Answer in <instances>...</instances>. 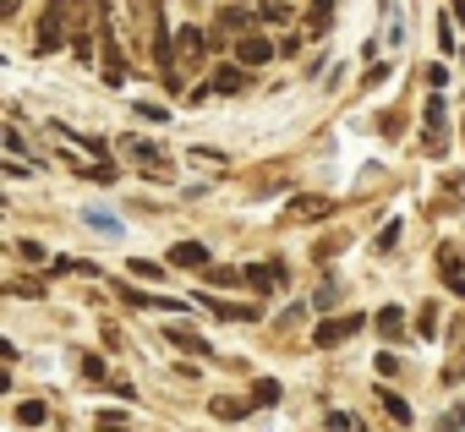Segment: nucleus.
<instances>
[{
  "instance_id": "f257e3e1",
  "label": "nucleus",
  "mask_w": 465,
  "mask_h": 432,
  "mask_svg": "<svg viewBox=\"0 0 465 432\" xmlns=\"http://www.w3.org/2000/svg\"><path fill=\"white\" fill-rule=\"evenodd\" d=\"M94 23H99V39H94V50H99V72H104L110 88H121L126 50H121V34H115V6H110V0H99V6H94Z\"/></svg>"
},
{
  "instance_id": "f03ea898",
  "label": "nucleus",
  "mask_w": 465,
  "mask_h": 432,
  "mask_svg": "<svg viewBox=\"0 0 465 432\" xmlns=\"http://www.w3.org/2000/svg\"><path fill=\"white\" fill-rule=\"evenodd\" d=\"M66 23H72V0H50L45 17H39V34H34V50L39 55H55L66 44Z\"/></svg>"
},
{
  "instance_id": "7ed1b4c3",
  "label": "nucleus",
  "mask_w": 465,
  "mask_h": 432,
  "mask_svg": "<svg viewBox=\"0 0 465 432\" xmlns=\"http://www.w3.org/2000/svg\"><path fill=\"white\" fill-rule=\"evenodd\" d=\"M361 329H367V318H361V312H334V318H318L312 345H318V350H334V345H351Z\"/></svg>"
},
{
  "instance_id": "20e7f679",
  "label": "nucleus",
  "mask_w": 465,
  "mask_h": 432,
  "mask_svg": "<svg viewBox=\"0 0 465 432\" xmlns=\"http://www.w3.org/2000/svg\"><path fill=\"white\" fill-rule=\"evenodd\" d=\"M329 213H334V197H323V191H302V197H291L285 220H291V225H312V220H329Z\"/></svg>"
},
{
  "instance_id": "39448f33",
  "label": "nucleus",
  "mask_w": 465,
  "mask_h": 432,
  "mask_svg": "<svg viewBox=\"0 0 465 432\" xmlns=\"http://www.w3.org/2000/svg\"><path fill=\"white\" fill-rule=\"evenodd\" d=\"M252 88V72L247 66H213V77H208V93H219V99H236V93H247Z\"/></svg>"
},
{
  "instance_id": "423d86ee",
  "label": "nucleus",
  "mask_w": 465,
  "mask_h": 432,
  "mask_svg": "<svg viewBox=\"0 0 465 432\" xmlns=\"http://www.w3.org/2000/svg\"><path fill=\"white\" fill-rule=\"evenodd\" d=\"M115 296L126 301V307H137V312H181L186 301H175V296H153V290H137L132 280L126 285H115Z\"/></svg>"
},
{
  "instance_id": "0eeeda50",
  "label": "nucleus",
  "mask_w": 465,
  "mask_h": 432,
  "mask_svg": "<svg viewBox=\"0 0 465 432\" xmlns=\"http://www.w3.org/2000/svg\"><path fill=\"white\" fill-rule=\"evenodd\" d=\"M274 55H280V50H274V39H263V34H242V39H236V66H247V72H252V66H269Z\"/></svg>"
},
{
  "instance_id": "6e6552de",
  "label": "nucleus",
  "mask_w": 465,
  "mask_h": 432,
  "mask_svg": "<svg viewBox=\"0 0 465 432\" xmlns=\"http://www.w3.org/2000/svg\"><path fill=\"white\" fill-rule=\"evenodd\" d=\"M208 34L203 28H181L175 34V66H197V61H208Z\"/></svg>"
},
{
  "instance_id": "1a4fd4ad",
  "label": "nucleus",
  "mask_w": 465,
  "mask_h": 432,
  "mask_svg": "<svg viewBox=\"0 0 465 432\" xmlns=\"http://www.w3.org/2000/svg\"><path fill=\"white\" fill-rule=\"evenodd\" d=\"M126 159H132V164H143L153 181H170V159H164L153 142H132V137H126Z\"/></svg>"
},
{
  "instance_id": "9d476101",
  "label": "nucleus",
  "mask_w": 465,
  "mask_h": 432,
  "mask_svg": "<svg viewBox=\"0 0 465 432\" xmlns=\"http://www.w3.org/2000/svg\"><path fill=\"white\" fill-rule=\"evenodd\" d=\"M242 280H247V285H258V290H280V285L291 280V269H285L280 258H269V263H247V269H242Z\"/></svg>"
},
{
  "instance_id": "9b49d317",
  "label": "nucleus",
  "mask_w": 465,
  "mask_h": 432,
  "mask_svg": "<svg viewBox=\"0 0 465 432\" xmlns=\"http://www.w3.org/2000/svg\"><path fill=\"white\" fill-rule=\"evenodd\" d=\"M252 23H258V17H252V12H247V6H236V0H230V6H224V12H219V23H213V34H208V39H213V44H219V39H224V34H252Z\"/></svg>"
},
{
  "instance_id": "f8f14e48",
  "label": "nucleus",
  "mask_w": 465,
  "mask_h": 432,
  "mask_svg": "<svg viewBox=\"0 0 465 432\" xmlns=\"http://www.w3.org/2000/svg\"><path fill=\"white\" fill-rule=\"evenodd\" d=\"M197 301H203L219 323H258V318H263L258 307H242V301H213V296H197Z\"/></svg>"
},
{
  "instance_id": "ddd939ff",
  "label": "nucleus",
  "mask_w": 465,
  "mask_h": 432,
  "mask_svg": "<svg viewBox=\"0 0 465 432\" xmlns=\"http://www.w3.org/2000/svg\"><path fill=\"white\" fill-rule=\"evenodd\" d=\"M438 274H443V285H449L454 296H465V263H460L454 247H438Z\"/></svg>"
},
{
  "instance_id": "4468645a",
  "label": "nucleus",
  "mask_w": 465,
  "mask_h": 432,
  "mask_svg": "<svg viewBox=\"0 0 465 432\" xmlns=\"http://www.w3.org/2000/svg\"><path fill=\"white\" fill-rule=\"evenodd\" d=\"M164 339H170L175 350H186V356H213V350H208V339H203V334H192L186 323H170V329H164Z\"/></svg>"
},
{
  "instance_id": "2eb2a0df",
  "label": "nucleus",
  "mask_w": 465,
  "mask_h": 432,
  "mask_svg": "<svg viewBox=\"0 0 465 432\" xmlns=\"http://www.w3.org/2000/svg\"><path fill=\"white\" fill-rule=\"evenodd\" d=\"M170 263L175 269H208V247L203 241H175L170 247Z\"/></svg>"
},
{
  "instance_id": "dca6fc26",
  "label": "nucleus",
  "mask_w": 465,
  "mask_h": 432,
  "mask_svg": "<svg viewBox=\"0 0 465 432\" xmlns=\"http://www.w3.org/2000/svg\"><path fill=\"white\" fill-rule=\"evenodd\" d=\"M334 28V0H312L307 6V39H323Z\"/></svg>"
},
{
  "instance_id": "f3484780",
  "label": "nucleus",
  "mask_w": 465,
  "mask_h": 432,
  "mask_svg": "<svg viewBox=\"0 0 465 432\" xmlns=\"http://www.w3.org/2000/svg\"><path fill=\"white\" fill-rule=\"evenodd\" d=\"M372 329H378L383 339H400V329H405V312H400V307H383V312L372 318Z\"/></svg>"
},
{
  "instance_id": "a211bd4d",
  "label": "nucleus",
  "mask_w": 465,
  "mask_h": 432,
  "mask_svg": "<svg viewBox=\"0 0 465 432\" xmlns=\"http://www.w3.org/2000/svg\"><path fill=\"white\" fill-rule=\"evenodd\" d=\"M66 44H72V55H77L83 66H94V61H99V50H94V39H88V28H77V34H72Z\"/></svg>"
},
{
  "instance_id": "6ab92c4d",
  "label": "nucleus",
  "mask_w": 465,
  "mask_h": 432,
  "mask_svg": "<svg viewBox=\"0 0 465 432\" xmlns=\"http://www.w3.org/2000/svg\"><path fill=\"white\" fill-rule=\"evenodd\" d=\"M132 280L159 285V280H164V263H153V258H132Z\"/></svg>"
},
{
  "instance_id": "aec40b11",
  "label": "nucleus",
  "mask_w": 465,
  "mask_h": 432,
  "mask_svg": "<svg viewBox=\"0 0 465 432\" xmlns=\"http://www.w3.org/2000/svg\"><path fill=\"white\" fill-rule=\"evenodd\" d=\"M280 399H285V388H280L274 378H263V383L252 388V399H247V405H280Z\"/></svg>"
},
{
  "instance_id": "412c9836",
  "label": "nucleus",
  "mask_w": 465,
  "mask_h": 432,
  "mask_svg": "<svg viewBox=\"0 0 465 432\" xmlns=\"http://www.w3.org/2000/svg\"><path fill=\"white\" fill-rule=\"evenodd\" d=\"M45 416H50V405H45V399H23V405H17V421H23V427H39Z\"/></svg>"
},
{
  "instance_id": "4be33fe9",
  "label": "nucleus",
  "mask_w": 465,
  "mask_h": 432,
  "mask_svg": "<svg viewBox=\"0 0 465 432\" xmlns=\"http://www.w3.org/2000/svg\"><path fill=\"white\" fill-rule=\"evenodd\" d=\"M94 427L99 432H126L132 421H126V410H94Z\"/></svg>"
},
{
  "instance_id": "5701e85b",
  "label": "nucleus",
  "mask_w": 465,
  "mask_h": 432,
  "mask_svg": "<svg viewBox=\"0 0 465 432\" xmlns=\"http://www.w3.org/2000/svg\"><path fill=\"white\" fill-rule=\"evenodd\" d=\"M394 247H400V220H394V225H383V231L372 236V252H378V258H383V252H394Z\"/></svg>"
},
{
  "instance_id": "b1692460",
  "label": "nucleus",
  "mask_w": 465,
  "mask_h": 432,
  "mask_svg": "<svg viewBox=\"0 0 465 432\" xmlns=\"http://www.w3.org/2000/svg\"><path fill=\"white\" fill-rule=\"evenodd\" d=\"M383 410H389V416H394V421H400V427H405V421H411V405H405V399H400V394H394V388H383Z\"/></svg>"
},
{
  "instance_id": "393cba45",
  "label": "nucleus",
  "mask_w": 465,
  "mask_h": 432,
  "mask_svg": "<svg viewBox=\"0 0 465 432\" xmlns=\"http://www.w3.org/2000/svg\"><path fill=\"white\" fill-rule=\"evenodd\" d=\"M208 410H213L219 421H236V416H247V405H242V399H213Z\"/></svg>"
},
{
  "instance_id": "a878e982",
  "label": "nucleus",
  "mask_w": 465,
  "mask_h": 432,
  "mask_svg": "<svg viewBox=\"0 0 465 432\" xmlns=\"http://www.w3.org/2000/svg\"><path fill=\"white\" fill-rule=\"evenodd\" d=\"M416 334H421V339L438 334V307H421V312H416Z\"/></svg>"
},
{
  "instance_id": "bb28decb",
  "label": "nucleus",
  "mask_w": 465,
  "mask_h": 432,
  "mask_svg": "<svg viewBox=\"0 0 465 432\" xmlns=\"http://www.w3.org/2000/svg\"><path fill=\"white\" fill-rule=\"evenodd\" d=\"M323 432H356V416H351V410H329Z\"/></svg>"
},
{
  "instance_id": "cd10ccee",
  "label": "nucleus",
  "mask_w": 465,
  "mask_h": 432,
  "mask_svg": "<svg viewBox=\"0 0 465 432\" xmlns=\"http://www.w3.org/2000/svg\"><path fill=\"white\" fill-rule=\"evenodd\" d=\"M438 50H443V55H454V50H460V44H454V23H449V17H438Z\"/></svg>"
},
{
  "instance_id": "c85d7f7f",
  "label": "nucleus",
  "mask_w": 465,
  "mask_h": 432,
  "mask_svg": "<svg viewBox=\"0 0 465 432\" xmlns=\"http://www.w3.org/2000/svg\"><path fill=\"white\" fill-rule=\"evenodd\" d=\"M61 132H66V126H61ZM66 137H72L77 148H88L94 159H104V142H99V137H88V132H66Z\"/></svg>"
},
{
  "instance_id": "c756f323",
  "label": "nucleus",
  "mask_w": 465,
  "mask_h": 432,
  "mask_svg": "<svg viewBox=\"0 0 465 432\" xmlns=\"http://www.w3.org/2000/svg\"><path fill=\"white\" fill-rule=\"evenodd\" d=\"M83 175H88L94 186H115V164H104V159H99L94 170H83Z\"/></svg>"
},
{
  "instance_id": "7c9ffc66",
  "label": "nucleus",
  "mask_w": 465,
  "mask_h": 432,
  "mask_svg": "<svg viewBox=\"0 0 465 432\" xmlns=\"http://www.w3.org/2000/svg\"><path fill=\"white\" fill-rule=\"evenodd\" d=\"M6 290H12V296H45V285H39V280H12Z\"/></svg>"
},
{
  "instance_id": "2f4dec72",
  "label": "nucleus",
  "mask_w": 465,
  "mask_h": 432,
  "mask_svg": "<svg viewBox=\"0 0 465 432\" xmlns=\"http://www.w3.org/2000/svg\"><path fill=\"white\" fill-rule=\"evenodd\" d=\"M258 17H263V23H285V17H291V6H280V0H269V6H263Z\"/></svg>"
},
{
  "instance_id": "473e14b6",
  "label": "nucleus",
  "mask_w": 465,
  "mask_h": 432,
  "mask_svg": "<svg viewBox=\"0 0 465 432\" xmlns=\"http://www.w3.org/2000/svg\"><path fill=\"white\" fill-rule=\"evenodd\" d=\"M83 378H94V383H99V378H110V372H104V361H99V356H83Z\"/></svg>"
},
{
  "instance_id": "72a5a7b5",
  "label": "nucleus",
  "mask_w": 465,
  "mask_h": 432,
  "mask_svg": "<svg viewBox=\"0 0 465 432\" xmlns=\"http://www.w3.org/2000/svg\"><path fill=\"white\" fill-rule=\"evenodd\" d=\"M465 427V410H443V421H438V432H460Z\"/></svg>"
},
{
  "instance_id": "f704fd0d",
  "label": "nucleus",
  "mask_w": 465,
  "mask_h": 432,
  "mask_svg": "<svg viewBox=\"0 0 465 432\" xmlns=\"http://www.w3.org/2000/svg\"><path fill=\"white\" fill-rule=\"evenodd\" d=\"M443 83H449V72H443V66H427V88L443 93Z\"/></svg>"
},
{
  "instance_id": "c9c22d12",
  "label": "nucleus",
  "mask_w": 465,
  "mask_h": 432,
  "mask_svg": "<svg viewBox=\"0 0 465 432\" xmlns=\"http://www.w3.org/2000/svg\"><path fill=\"white\" fill-rule=\"evenodd\" d=\"M17 252H23L28 263H45V247H39V241H17Z\"/></svg>"
},
{
  "instance_id": "e433bc0d",
  "label": "nucleus",
  "mask_w": 465,
  "mask_h": 432,
  "mask_svg": "<svg viewBox=\"0 0 465 432\" xmlns=\"http://www.w3.org/2000/svg\"><path fill=\"white\" fill-rule=\"evenodd\" d=\"M383 77H389V66H367V77H361V88H378Z\"/></svg>"
},
{
  "instance_id": "4c0bfd02",
  "label": "nucleus",
  "mask_w": 465,
  "mask_h": 432,
  "mask_svg": "<svg viewBox=\"0 0 465 432\" xmlns=\"http://www.w3.org/2000/svg\"><path fill=\"white\" fill-rule=\"evenodd\" d=\"M0 175H17V181H28V164H17V159H6V164H0Z\"/></svg>"
},
{
  "instance_id": "58836bf2",
  "label": "nucleus",
  "mask_w": 465,
  "mask_h": 432,
  "mask_svg": "<svg viewBox=\"0 0 465 432\" xmlns=\"http://www.w3.org/2000/svg\"><path fill=\"white\" fill-rule=\"evenodd\" d=\"M23 12V0H0V23H6V17H17Z\"/></svg>"
},
{
  "instance_id": "ea45409f",
  "label": "nucleus",
  "mask_w": 465,
  "mask_h": 432,
  "mask_svg": "<svg viewBox=\"0 0 465 432\" xmlns=\"http://www.w3.org/2000/svg\"><path fill=\"white\" fill-rule=\"evenodd\" d=\"M6 361H17V345H12V339H0V367H6Z\"/></svg>"
},
{
  "instance_id": "a19ab883",
  "label": "nucleus",
  "mask_w": 465,
  "mask_h": 432,
  "mask_svg": "<svg viewBox=\"0 0 465 432\" xmlns=\"http://www.w3.org/2000/svg\"><path fill=\"white\" fill-rule=\"evenodd\" d=\"M0 394H12V378H6V367H0Z\"/></svg>"
},
{
  "instance_id": "79ce46f5",
  "label": "nucleus",
  "mask_w": 465,
  "mask_h": 432,
  "mask_svg": "<svg viewBox=\"0 0 465 432\" xmlns=\"http://www.w3.org/2000/svg\"><path fill=\"white\" fill-rule=\"evenodd\" d=\"M454 17H460V23H465V0H454Z\"/></svg>"
},
{
  "instance_id": "37998d69",
  "label": "nucleus",
  "mask_w": 465,
  "mask_h": 432,
  "mask_svg": "<svg viewBox=\"0 0 465 432\" xmlns=\"http://www.w3.org/2000/svg\"><path fill=\"white\" fill-rule=\"evenodd\" d=\"M0 137H6V132H0Z\"/></svg>"
},
{
  "instance_id": "c03bdc74",
  "label": "nucleus",
  "mask_w": 465,
  "mask_h": 432,
  "mask_svg": "<svg viewBox=\"0 0 465 432\" xmlns=\"http://www.w3.org/2000/svg\"><path fill=\"white\" fill-rule=\"evenodd\" d=\"M236 6H242V0H236Z\"/></svg>"
}]
</instances>
